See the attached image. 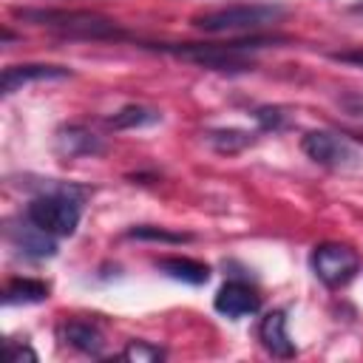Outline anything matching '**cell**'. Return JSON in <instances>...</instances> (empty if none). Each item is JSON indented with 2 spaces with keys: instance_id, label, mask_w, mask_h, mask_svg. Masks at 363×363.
Listing matches in <instances>:
<instances>
[{
  "instance_id": "obj_7",
  "label": "cell",
  "mask_w": 363,
  "mask_h": 363,
  "mask_svg": "<svg viewBox=\"0 0 363 363\" xmlns=\"http://www.w3.org/2000/svg\"><path fill=\"white\" fill-rule=\"evenodd\" d=\"M261 309V298L258 292L244 284V281H227L218 295H216V312L227 315V318H244V315H255Z\"/></svg>"
},
{
  "instance_id": "obj_6",
  "label": "cell",
  "mask_w": 363,
  "mask_h": 363,
  "mask_svg": "<svg viewBox=\"0 0 363 363\" xmlns=\"http://www.w3.org/2000/svg\"><path fill=\"white\" fill-rule=\"evenodd\" d=\"M20 17H28V20H37L40 26H54V28H62V31H74V34H113V23L105 20V17H96V14H88V11H20Z\"/></svg>"
},
{
  "instance_id": "obj_20",
  "label": "cell",
  "mask_w": 363,
  "mask_h": 363,
  "mask_svg": "<svg viewBox=\"0 0 363 363\" xmlns=\"http://www.w3.org/2000/svg\"><path fill=\"white\" fill-rule=\"evenodd\" d=\"M6 354H9V360L11 363H23V360H37V352L34 349H28V346H17V343H6Z\"/></svg>"
},
{
  "instance_id": "obj_17",
  "label": "cell",
  "mask_w": 363,
  "mask_h": 363,
  "mask_svg": "<svg viewBox=\"0 0 363 363\" xmlns=\"http://www.w3.org/2000/svg\"><path fill=\"white\" fill-rule=\"evenodd\" d=\"M130 238H147V241H167V244H182V241H190L187 233H170V230H156V227H133L128 233Z\"/></svg>"
},
{
  "instance_id": "obj_12",
  "label": "cell",
  "mask_w": 363,
  "mask_h": 363,
  "mask_svg": "<svg viewBox=\"0 0 363 363\" xmlns=\"http://www.w3.org/2000/svg\"><path fill=\"white\" fill-rule=\"evenodd\" d=\"M60 337L68 346H74V349H79L85 354H99L102 346H105L102 332L96 326H91V323H82V320H71V323L60 326Z\"/></svg>"
},
{
  "instance_id": "obj_13",
  "label": "cell",
  "mask_w": 363,
  "mask_h": 363,
  "mask_svg": "<svg viewBox=\"0 0 363 363\" xmlns=\"http://www.w3.org/2000/svg\"><path fill=\"white\" fill-rule=\"evenodd\" d=\"M159 269L164 275L176 278V281L193 284V286H201L210 278V267L201 264V261H193V258H162L159 261Z\"/></svg>"
},
{
  "instance_id": "obj_14",
  "label": "cell",
  "mask_w": 363,
  "mask_h": 363,
  "mask_svg": "<svg viewBox=\"0 0 363 363\" xmlns=\"http://www.w3.org/2000/svg\"><path fill=\"white\" fill-rule=\"evenodd\" d=\"M45 298H48V286L43 281H34V278H14L3 289V303L6 306H14V303H40Z\"/></svg>"
},
{
  "instance_id": "obj_1",
  "label": "cell",
  "mask_w": 363,
  "mask_h": 363,
  "mask_svg": "<svg viewBox=\"0 0 363 363\" xmlns=\"http://www.w3.org/2000/svg\"><path fill=\"white\" fill-rule=\"evenodd\" d=\"M79 193L74 187H60V190H48L43 196H37L28 207H26V218L34 221L37 227H43L45 233L65 238L74 235V230L79 227Z\"/></svg>"
},
{
  "instance_id": "obj_2",
  "label": "cell",
  "mask_w": 363,
  "mask_h": 363,
  "mask_svg": "<svg viewBox=\"0 0 363 363\" xmlns=\"http://www.w3.org/2000/svg\"><path fill=\"white\" fill-rule=\"evenodd\" d=\"M284 17V9L278 6H230V9H218V11H207V14H196L193 26L201 31H250V28H261L269 26L275 20Z\"/></svg>"
},
{
  "instance_id": "obj_21",
  "label": "cell",
  "mask_w": 363,
  "mask_h": 363,
  "mask_svg": "<svg viewBox=\"0 0 363 363\" xmlns=\"http://www.w3.org/2000/svg\"><path fill=\"white\" fill-rule=\"evenodd\" d=\"M332 57L340 60V62H352V65L363 68V51H340V54H332Z\"/></svg>"
},
{
  "instance_id": "obj_8",
  "label": "cell",
  "mask_w": 363,
  "mask_h": 363,
  "mask_svg": "<svg viewBox=\"0 0 363 363\" xmlns=\"http://www.w3.org/2000/svg\"><path fill=\"white\" fill-rule=\"evenodd\" d=\"M9 238L28 258H51V255H57V241H54L57 235L45 233L43 227H37L28 218L23 224H17V227H9Z\"/></svg>"
},
{
  "instance_id": "obj_18",
  "label": "cell",
  "mask_w": 363,
  "mask_h": 363,
  "mask_svg": "<svg viewBox=\"0 0 363 363\" xmlns=\"http://www.w3.org/2000/svg\"><path fill=\"white\" fill-rule=\"evenodd\" d=\"M122 357H125V360H136V363H147V360H162L164 352H162L159 346L145 343V340H130V343L125 346Z\"/></svg>"
},
{
  "instance_id": "obj_22",
  "label": "cell",
  "mask_w": 363,
  "mask_h": 363,
  "mask_svg": "<svg viewBox=\"0 0 363 363\" xmlns=\"http://www.w3.org/2000/svg\"><path fill=\"white\" fill-rule=\"evenodd\" d=\"M354 11H363V3H360V6H354Z\"/></svg>"
},
{
  "instance_id": "obj_4",
  "label": "cell",
  "mask_w": 363,
  "mask_h": 363,
  "mask_svg": "<svg viewBox=\"0 0 363 363\" xmlns=\"http://www.w3.org/2000/svg\"><path fill=\"white\" fill-rule=\"evenodd\" d=\"M303 153L323 164V167H335V170H349V167H360L363 164V150L343 133L335 130H309L301 139Z\"/></svg>"
},
{
  "instance_id": "obj_3",
  "label": "cell",
  "mask_w": 363,
  "mask_h": 363,
  "mask_svg": "<svg viewBox=\"0 0 363 363\" xmlns=\"http://www.w3.org/2000/svg\"><path fill=\"white\" fill-rule=\"evenodd\" d=\"M264 40H250V43H224V45H162L164 51L182 57V60H190L196 65H204V68H213V71H250L252 68V60L244 54L247 48L258 45Z\"/></svg>"
},
{
  "instance_id": "obj_16",
  "label": "cell",
  "mask_w": 363,
  "mask_h": 363,
  "mask_svg": "<svg viewBox=\"0 0 363 363\" xmlns=\"http://www.w3.org/2000/svg\"><path fill=\"white\" fill-rule=\"evenodd\" d=\"M207 142L218 150V153H238L247 145H252V133L238 130V128H227V130H210Z\"/></svg>"
},
{
  "instance_id": "obj_15",
  "label": "cell",
  "mask_w": 363,
  "mask_h": 363,
  "mask_svg": "<svg viewBox=\"0 0 363 363\" xmlns=\"http://www.w3.org/2000/svg\"><path fill=\"white\" fill-rule=\"evenodd\" d=\"M162 119L159 111L153 108H145V105H125L122 111H116L111 116V125L113 128H145V125H156Z\"/></svg>"
},
{
  "instance_id": "obj_5",
  "label": "cell",
  "mask_w": 363,
  "mask_h": 363,
  "mask_svg": "<svg viewBox=\"0 0 363 363\" xmlns=\"http://www.w3.org/2000/svg\"><path fill=\"white\" fill-rule=\"evenodd\" d=\"M309 264H312V272L318 275V281H323L326 286L337 289V286L349 284L357 275L360 255L352 247H346V244L329 241V244H320V247L312 250Z\"/></svg>"
},
{
  "instance_id": "obj_19",
  "label": "cell",
  "mask_w": 363,
  "mask_h": 363,
  "mask_svg": "<svg viewBox=\"0 0 363 363\" xmlns=\"http://www.w3.org/2000/svg\"><path fill=\"white\" fill-rule=\"evenodd\" d=\"M255 119H258L267 130H269V128L275 130V128L284 125V113H281V108H258V111H255Z\"/></svg>"
},
{
  "instance_id": "obj_10",
  "label": "cell",
  "mask_w": 363,
  "mask_h": 363,
  "mask_svg": "<svg viewBox=\"0 0 363 363\" xmlns=\"http://www.w3.org/2000/svg\"><path fill=\"white\" fill-rule=\"evenodd\" d=\"M65 77H71V71L62 68V65H40V62H34V65H11V68L3 71V94H14L28 82L65 79Z\"/></svg>"
},
{
  "instance_id": "obj_11",
  "label": "cell",
  "mask_w": 363,
  "mask_h": 363,
  "mask_svg": "<svg viewBox=\"0 0 363 363\" xmlns=\"http://www.w3.org/2000/svg\"><path fill=\"white\" fill-rule=\"evenodd\" d=\"M57 150L62 156H96V153H102V142L91 130H85L79 125H68L57 133Z\"/></svg>"
},
{
  "instance_id": "obj_9",
  "label": "cell",
  "mask_w": 363,
  "mask_h": 363,
  "mask_svg": "<svg viewBox=\"0 0 363 363\" xmlns=\"http://www.w3.org/2000/svg\"><path fill=\"white\" fill-rule=\"evenodd\" d=\"M258 337L264 343V349L275 357H292L295 354V343L289 340V332H286V318L281 309H272L261 318L258 323Z\"/></svg>"
}]
</instances>
